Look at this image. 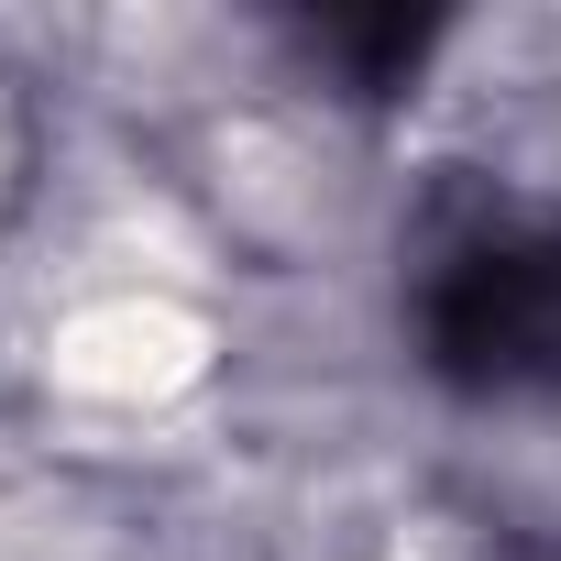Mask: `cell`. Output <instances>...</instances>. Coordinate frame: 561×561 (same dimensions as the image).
<instances>
[{"mask_svg":"<svg viewBox=\"0 0 561 561\" xmlns=\"http://www.w3.org/2000/svg\"><path fill=\"white\" fill-rule=\"evenodd\" d=\"M419 353L462 397H561V220L451 242L419 298Z\"/></svg>","mask_w":561,"mask_h":561,"instance_id":"obj_1","label":"cell"},{"mask_svg":"<svg viewBox=\"0 0 561 561\" xmlns=\"http://www.w3.org/2000/svg\"><path fill=\"white\" fill-rule=\"evenodd\" d=\"M309 45H320L353 89H397V78L440 45V23H430V12H320Z\"/></svg>","mask_w":561,"mask_h":561,"instance_id":"obj_2","label":"cell"}]
</instances>
